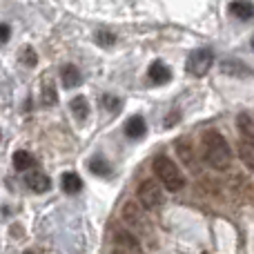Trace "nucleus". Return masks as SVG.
<instances>
[{"label": "nucleus", "mask_w": 254, "mask_h": 254, "mask_svg": "<svg viewBox=\"0 0 254 254\" xmlns=\"http://www.w3.org/2000/svg\"><path fill=\"white\" fill-rule=\"evenodd\" d=\"M114 250L116 252H140L138 239L131 232H125V230H119L114 237Z\"/></svg>", "instance_id": "nucleus-9"}, {"label": "nucleus", "mask_w": 254, "mask_h": 254, "mask_svg": "<svg viewBox=\"0 0 254 254\" xmlns=\"http://www.w3.org/2000/svg\"><path fill=\"white\" fill-rule=\"evenodd\" d=\"M43 101H45V105H56L58 103L56 89H54L52 80H45V85H43Z\"/></svg>", "instance_id": "nucleus-20"}, {"label": "nucleus", "mask_w": 254, "mask_h": 254, "mask_svg": "<svg viewBox=\"0 0 254 254\" xmlns=\"http://www.w3.org/2000/svg\"><path fill=\"white\" fill-rule=\"evenodd\" d=\"M170 78H172V71L165 63L154 61L152 65H149V80H152L154 85H165Z\"/></svg>", "instance_id": "nucleus-11"}, {"label": "nucleus", "mask_w": 254, "mask_h": 254, "mask_svg": "<svg viewBox=\"0 0 254 254\" xmlns=\"http://www.w3.org/2000/svg\"><path fill=\"white\" fill-rule=\"evenodd\" d=\"M89 170H92V174H96V176H110L112 174L110 163H107L105 158H101V156H96V158L89 161Z\"/></svg>", "instance_id": "nucleus-18"}, {"label": "nucleus", "mask_w": 254, "mask_h": 254, "mask_svg": "<svg viewBox=\"0 0 254 254\" xmlns=\"http://www.w3.org/2000/svg\"><path fill=\"white\" fill-rule=\"evenodd\" d=\"M123 219L127 221V225H131V228H136V230H140V228H145V207H143V203H136V201H129V203H125V207H123Z\"/></svg>", "instance_id": "nucleus-5"}, {"label": "nucleus", "mask_w": 254, "mask_h": 254, "mask_svg": "<svg viewBox=\"0 0 254 254\" xmlns=\"http://www.w3.org/2000/svg\"><path fill=\"white\" fill-rule=\"evenodd\" d=\"M9 36H11V29H9V25H4V22H0V45L7 43Z\"/></svg>", "instance_id": "nucleus-24"}, {"label": "nucleus", "mask_w": 254, "mask_h": 254, "mask_svg": "<svg viewBox=\"0 0 254 254\" xmlns=\"http://www.w3.org/2000/svg\"><path fill=\"white\" fill-rule=\"evenodd\" d=\"M239 156L243 165L254 172V131H241L239 138Z\"/></svg>", "instance_id": "nucleus-6"}, {"label": "nucleus", "mask_w": 254, "mask_h": 254, "mask_svg": "<svg viewBox=\"0 0 254 254\" xmlns=\"http://www.w3.org/2000/svg\"><path fill=\"white\" fill-rule=\"evenodd\" d=\"M96 40H98V45H105V47H110L112 43H114V34H110V31H98L96 34Z\"/></svg>", "instance_id": "nucleus-21"}, {"label": "nucleus", "mask_w": 254, "mask_h": 254, "mask_svg": "<svg viewBox=\"0 0 254 254\" xmlns=\"http://www.w3.org/2000/svg\"><path fill=\"white\" fill-rule=\"evenodd\" d=\"M25 183H27V188H29L31 192H36V194H43V192H47V190L52 188L49 176L43 174L40 170H29V172H27V174H25Z\"/></svg>", "instance_id": "nucleus-8"}, {"label": "nucleus", "mask_w": 254, "mask_h": 254, "mask_svg": "<svg viewBox=\"0 0 254 254\" xmlns=\"http://www.w3.org/2000/svg\"><path fill=\"white\" fill-rule=\"evenodd\" d=\"M13 167H16L18 172H27L29 167H34V158L29 156V152L18 149V152L13 154Z\"/></svg>", "instance_id": "nucleus-17"}, {"label": "nucleus", "mask_w": 254, "mask_h": 254, "mask_svg": "<svg viewBox=\"0 0 254 254\" xmlns=\"http://www.w3.org/2000/svg\"><path fill=\"white\" fill-rule=\"evenodd\" d=\"M176 152H179V156L183 158L185 165H190L192 170L196 167V156H194V149H192V145H190L185 138L176 140Z\"/></svg>", "instance_id": "nucleus-15"}, {"label": "nucleus", "mask_w": 254, "mask_h": 254, "mask_svg": "<svg viewBox=\"0 0 254 254\" xmlns=\"http://www.w3.org/2000/svg\"><path fill=\"white\" fill-rule=\"evenodd\" d=\"M61 83L65 85V89H74L83 83V74L78 71L76 65H63L61 67Z\"/></svg>", "instance_id": "nucleus-10"}, {"label": "nucleus", "mask_w": 254, "mask_h": 254, "mask_svg": "<svg viewBox=\"0 0 254 254\" xmlns=\"http://www.w3.org/2000/svg\"><path fill=\"white\" fill-rule=\"evenodd\" d=\"M212 63H214L212 49H194L188 58V71L192 76H198V78H201V76H205L207 71H210Z\"/></svg>", "instance_id": "nucleus-3"}, {"label": "nucleus", "mask_w": 254, "mask_h": 254, "mask_svg": "<svg viewBox=\"0 0 254 254\" xmlns=\"http://www.w3.org/2000/svg\"><path fill=\"white\" fill-rule=\"evenodd\" d=\"M103 105H105L107 110H116V107L121 105V101L116 96H112V94H105V96H103Z\"/></svg>", "instance_id": "nucleus-23"}, {"label": "nucleus", "mask_w": 254, "mask_h": 254, "mask_svg": "<svg viewBox=\"0 0 254 254\" xmlns=\"http://www.w3.org/2000/svg\"><path fill=\"white\" fill-rule=\"evenodd\" d=\"M20 63L25 67H36V63H38V54H36L34 47H22L20 49Z\"/></svg>", "instance_id": "nucleus-19"}, {"label": "nucleus", "mask_w": 254, "mask_h": 254, "mask_svg": "<svg viewBox=\"0 0 254 254\" xmlns=\"http://www.w3.org/2000/svg\"><path fill=\"white\" fill-rule=\"evenodd\" d=\"M125 136L127 138H143L145 131H147V125H145V119L143 116H131V119H127L125 123Z\"/></svg>", "instance_id": "nucleus-12"}, {"label": "nucleus", "mask_w": 254, "mask_h": 254, "mask_svg": "<svg viewBox=\"0 0 254 254\" xmlns=\"http://www.w3.org/2000/svg\"><path fill=\"white\" fill-rule=\"evenodd\" d=\"M154 172H156L158 181H161L167 190H172V192H179V190L185 185L183 172H181L179 167H176V163L172 161V158H167V156H156L154 158Z\"/></svg>", "instance_id": "nucleus-2"}, {"label": "nucleus", "mask_w": 254, "mask_h": 254, "mask_svg": "<svg viewBox=\"0 0 254 254\" xmlns=\"http://www.w3.org/2000/svg\"><path fill=\"white\" fill-rule=\"evenodd\" d=\"M221 71L228 74L230 78H250V76H254L252 67H248L246 63L239 61V58H228V61H223L221 63Z\"/></svg>", "instance_id": "nucleus-7"}, {"label": "nucleus", "mask_w": 254, "mask_h": 254, "mask_svg": "<svg viewBox=\"0 0 254 254\" xmlns=\"http://www.w3.org/2000/svg\"><path fill=\"white\" fill-rule=\"evenodd\" d=\"M252 47H254V40H252Z\"/></svg>", "instance_id": "nucleus-25"}, {"label": "nucleus", "mask_w": 254, "mask_h": 254, "mask_svg": "<svg viewBox=\"0 0 254 254\" xmlns=\"http://www.w3.org/2000/svg\"><path fill=\"white\" fill-rule=\"evenodd\" d=\"M69 110H71V114L76 116V121H87V116H89V103L85 101L83 96H76V98H71Z\"/></svg>", "instance_id": "nucleus-16"}, {"label": "nucleus", "mask_w": 254, "mask_h": 254, "mask_svg": "<svg viewBox=\"0 0 254 254\" xmlns=\"http://www.w3.org/2000/svg\"><path fill=\"white\" fill-rule=\"evenodd\" d=\"M61 185H63V192H67V194H78L80 190H83V181H80V176L74 174V172L63 174Z\"/></svg>", "instance_id": "nucleus-14"}, {"label": "nucleus", "mask_w": 254, "mask_h": 254, "mask_svg": "<svg viewBox=\"0 0 254 254\" xmlns=\"http://www.w3.org/2000/svg\"><path fill=\"white\" fill-rule=\"evenodd\" d=\"M201 143L207 165L214 167V170H228L230 163H232V149H230L225 136L219 134L216 129H207L203 131Z\"/></svg>", "instance_id": "nucleus-1"}, {"label": "nucleus", "mask_w": 254, "mask_h": 254, "mask_svg": "<svg viewBox=\"0 0 254 254\" xmlns=\"http://www.w3.org/2000/svg\"><path fill=\"white\" fill-rule=\"evenodd\" d=\"M237 123H239V129H241V131H254V125H252V121H250V116H248V114L239 116Z\"/></svg>", "instance_id": "nucleus-22"}, {"label": "nucleus", "mask_w": 254, "mask_h": 254, "mask_svg": "<svg viewBox=\"0 0 254 254\" xmlns=\"http://www.w3.org/2000/svg\"><path fill=\"white\" fill-rule=\"evenodd\" d=\"M138 201L143 203L145 210H154L163 203V190L156 181H143L138 188Z\"/></svg>", "instance_id": "nucleus-4"}, {"label": "nucleus", "mask_w": 254, "mask_h": 254, "mask_svg": "<svg viewBox=\"0 0 254 254\" xmlns=\"http://www.w3.org/2000/svg\"><path fill=\"white\" fill-rule=\"evenodd\" d=\"M230 13L237 16L239 20H250L254 16V4L250 0H234V2L230 4Z\"/></svg>", "instance_id": "nucleus-13"}]
</instances>
